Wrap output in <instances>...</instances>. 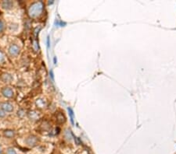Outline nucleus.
I'll use <instances>...</instances> for the list:
<instances>
[{
    "mask_svg": "<svg viewBox=\"0 0 176 154\" xmlns=\"http://www.w3.org/2000/svg\"><path fill=\"white\" fill-rule=\"evenodd\" d=\"M2 93L3 95L5 97H8V98H11L13 97V91L12 90L11 88L9 87H5V88H3L2 90Z\"/></svg>",
    "mask_w": 176,
    "mask_h": 154,
    "instance_id": "3",
    "label": "nucleus"
},
{
    "mask_svg": "<svg viewBox=\"0 0 176 154\" xmlns=\"http://www.w3.org/2000/svg\"><path fill=\"white\" fill-rule=\"evenodd\" d=\"M38 143V139L35 136H30L26 139V143L30 146H34Z\"/></svg>",
    "mask_w": 176,
    "mask_h": 154,
    "instance_id": "4",
    "label": "nucleus"
},
{
    "mask_svg": "<svg viewBox=\"0 0 176 154\" xmlns=\"http://www.w3.org/2000/svg\"><path fill=\"white\" fill-rule=\"evenodd\" d=\"M42 10V5L41 2L34 3L29 9V15L32 17L38 16Z\"/></svg>",
    "mask_w": 176,
    "mask_h": 154,
    "instance_id": "1",
    "label": "nucleus"
},
{
    "mask_svg": "<svg viewBox=\"0 0 176 154\" xmlns=\"http://www.w3.org/2000/svg\"><path fill=\"white\" fill-rule=\"evenodd\" d=\"M2 6L5 9H10L13 6V2L11 1H4L2 2Z\"/></svg>",
    "mask_w": 176,
    "mask_h": 154,
    "instance_id": "6",
    "label": "nucleus"
},
{
    "mask_svg": "<svg viewBox=\"0 0 176 154\" xmlns=\"http://www.w3.org/2000/svg\"><path fill=\"white\" fill-rule=\"evenodd\" d=\"M4 116V113H3V111L0 110V117H2Z\"/></svg>",
    "mask_w": 176,
    "mask_h": 154,
    "instance_id": "13",
    "label": "nucleus"
},
{
    "mask_svg": "<svg viewBox=\"0 0 176 154\" xmlns=\"http://www.w3.org/2000/svg\"><path fill=\"white\" fill-rule=\"evenodd\" d=\"M4 29V23L2 20H0V32H2Z\"/></svg>",
    "mask_w": 176,
    "mask_h": 154,
    "instance_id": "11",
    "label": "nucleus"
},
{
    "mask_svg": "<svg viewBox=\"0 0 176 154\" xmlns=\"http://www.w3.org/2000/svg\"><path fill=\"white\" fill-rule=\"evenodd\" d=\"M4 135L7 138H12L13 136H14V132L12 131V130H5L4 132Z\"/></svg>",
    "mask_w": 176,
    "mask_h": 154,
    "instance_id": "7",
    "label": "nucleus"
},
{
    "mask_svg": "<svg viewBox=\"0 0 176 154\" xmlns=\"http://www.w3.org/2000/svg\"><path fill=\"white\" fill-rule=\"evenodd\" d=\"M9 54L11 55H13V56H16L19 54V52H20V48H19V47L16 45V44H13V45H11L9 47Z\"/></svg>",
    "mask_w": 176,
    "mask_h": 154,
    "instance_id": "2",
    "label": "nucleus"
},
{
    "mask_svg": "<svg viewBox=\"0 0 176 154\" xmlns=\"http://www.w3.org/2000/svg\"><path fill=\"white\" fill-rule=\"evenodd\" d=\"M3 60V56H2V54L1 52H0V62H2Z\"/></svg>",
    "mask_w": 176,
    "mask_h": 154,
    "instance_id": "12",
    "label": "nucleus"
},
{
    "mask_svg": "<svg viewBox=\"0 0 176 154\" xmlns=\"http://www.w3.org/2000/svg\"><path fill=\"white\" fill-rule=\"evenodd\" d=\"M57 119H58V121L60 123H63L65 121V117H64V116L60 113L57 115Z\"/></svg>",
    "mask_w": 176,
    "mask_h": 154,
    "instance_id": "8",
    "label": "nucleus"
},
{
    "mask_svg": "<svg viewBox=\"0 0 176 154\" xmlns=\"http://www.w3.org/2000/svg\"><path fill=\"white\" fill-rule=\"evenodd\" d=\"M68 111H69V114H70V121H71V123L74 125V113L72 110L68 108Z\"/></svg>",
    "mask_w": 176,
    "mask_h": 154,
    "instance_id": "9",
    "label": "nucleus"
},
{
    "mask_svg": "<svg viewBox=\"0 0 176 154\" xmlns=\"http://www.w3.org/2000/svg\"><path fill=\"white\" fill-rule=\"evenodd\" d=\"M1 108L6 112H12L13 111V107L9 103H2L1 104Z\"/></svg>",
    "mask_w": 176,
    "mask_h": 154,
    "instance_id": "5",
    "label": "nucleus"
},
{
    "mask_svg": "<svg viewBox=\"0 0 176 154\" xmlns=\"http://www.w3.org/2000/svg\"><path fill=\"white\" fill-rule=\"evenodd\" d=\"M7 154H16V153L13 149H12V148H9V149L7 150Z\"/></svg>",
    "mask_w": 176,
    "mask_h": 154,
    "instance_id": "10",
    "label": "nucleus"
}]
</instances>
